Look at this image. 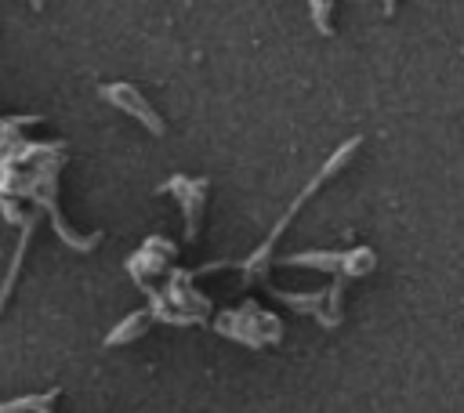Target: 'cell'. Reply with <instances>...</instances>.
Segmentation results:
<instances>
[{
  "label": "cell",
  "instance_id": "6da1fadb",
  "mask_svg": "<svg viewBox=\"0 0 464 413\" xmlns=\"http://www.w3.org/2000/svg\"><path fill=\"white\" fill-rule=\"evenodd\" d=\"M102 94H105V98H112L120 109L134 112V116H138L141 123H149L156 134H163V120H160V116H152V109L141 101V94H138L134 87H127V83H120V87H109V83H105V87H102Z\"/></svg>",
  "mask_w": 464,
  "mask_h": 413
},
{
  "label": "cell",
  "instance_id": "7a4b0ae2",
  "mask_svg": "<svg viewBox=\"0 0 464 413\" xmlns=\"http://www.w3.org/2000/svg\"><path fill=\"white\" fill-rule=\"evenodd\" d=\"M163 192H170V196H178V199H181L185 228H188V239H192V235H196V225H199V210H203V199H207V181H199V178H196V185H192V196H185V181H181V178H174L170 185H163Z\"/></svg>",
  "mask_w": 464,
  "mask_h": 413
}]
</instances>
